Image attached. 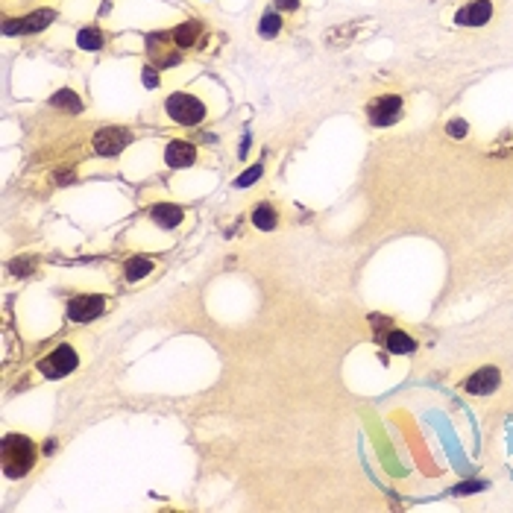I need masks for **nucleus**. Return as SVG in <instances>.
Instances as JSON below:
<instances>
[{
	"instance_id": "nucleus-1",
	"label": "nucleus",
	"mask_w": 513,
	"mask_h": 513,
	"mask_svg": "<svg viewBox=\"0 0 513 513\" xmlns=\"http://www.w3.org/2000/svg\"><path fill=\"white\" fill-rule=\"evenodd\" d=\"M35 464V446L30 437L24 434H9L3 437V469L9 478H21L27 475Z\"/></svg>"
},
{
	"instance_id": "nucleus-2",
	"label": "nucleus",
	"mask_w": 513,
	"mask_h": 513,
	"mask_svg": "<svg viewBox=\"0 0 513 513\" xmlns=\"http://www.w3.org/2000/svg\"><path fill=\"white\" fill-rule=\"evenodd\" d=\"M168 115L182 123V127H197L199 120L206 118V106L199 103V100L194 94H170L168 97Z\"/></svg>"
},
{
	"instance_id": "nucleus-3",
	"label": "nucleus",
	"mask_w": 513,
	"mask_h": 513,
	"mask_svg": "<svg viewBox=\"0 0 513 513\" xmlns=\"http://www.w3.org/2000/svg\"><path fill=\"white\" fill-rule=\"evenodd\" d=\"M73 370H77V352H73V346H68V343L56 346L47 358L39 361V372H44L47 379H62V375H68Z\"/></svg>"
},
{
	"instance_id": "nucleus-4",
	"label": "nucleus",
	"mask_w": 513,
	"mask_h": 513,
	"mask_svg": "<svg viewBox=\"0 0 513 513\" xmlns=\"http://www.w3.org/2000/svg\"><path fill=\"white\" fill-rule=\"evenodd\" d=\"M367 115H370L372 127H390V123H396L399 115H402V97H399V94L375 97L372 103L367 106Z\"/></svg>"
},
{
	"instance_id": "nucleus-5",
	"label": "nucleus",
	"mask_w": 513,
	"mask_h": 513,
	"mask_svg": "<svg viewBox=\"0 0 513 513\" xmlns=\"http://www.w3.org/2000/svg\"><path fill=\"white\" fill-rule=\"evenodd\" d=\"M106 311V299L103 296H91V294H85V296H73L71 303H68V320L73 323H89L94 317H100Z\"/></svg>"
},
{
	"instance_id": "nucleus-6",
	"label": "nucleus",
	"mask_w": 513,
	"mask_h": 513,
	"mask_svg": "<svg viewBox=\"0 0 513 513\" xmlns=\"http://www.w3.org/2000/svg\"><path fill=\"white\" fill-rule=\"evenodd\" d=\"M132 141V135L127 129H120V127H106V129H100L94 135V150L100 156H118L123 147H127Z\"/></svg>"
},
{
	"instance_id": "nucleus-7",
	"label": "nucleus",
	"mask_w": 513,
	"mask_h": 513,
	"mask_svg": "<svg viewBox=\"0 0 513 513\" xmlns=\"http://www.w3.org/2000/svg\"><path fill=\"white\" fill-rule=\"evenodd\" d=\"M50 21H53V12H50V9H39V12H33V15H27V18H9L3 33L6 35H15V33H42Z\"/></svg>"
},
{
	"instance_id": "nucleus-8",
	"label": "nucleus",
	"mask_w": 513,
	"mask_h": 513,
	"mask_svg": "<svg viewBox=\"0 0 513 513\" xmlns=\"http://www.w3.org/2000/svg\"><path fill=\"white\" fill-rule=\"evenodd\" d=\"M493 15V3L490 0H472L469 6H464L458 12V24L460 27H481V24H487Z\"/></svg>"
},
{
	"instance_id": "nucleus-9",
	"label": "nucleus",
	"mask_w": 513,
	"mask_h": 513,
	"mask_svg": "<svg viewBox=\"0 0 513 513\" xmlns=\"http://www.w3.org/2000/svg\"><path fill=\"white\" fill-rule=\"evenodd\" d=\"M464 387H467V393H475V396L493 393L496 387H498V370L496 367H484L478 372H472L469 379L464 381Z\"/></svg>"
},
{
	"instance_id": "nucleus-10",
	"label": "nucleus",
	"mask_w": 513,
	"mask_h": 513,
	"mask_svg": "<svg viewBox=\"0 0 513 513\" xmlns=\"http://www.w3.org/2000/svg\"><path fill=\"white\" fill-rule=\"evenodd\" d=\"M194 159H197V150L188 141H170L165 150V161L170 168H191Z\"/></svg>"
},
{
	"instance_id": "nucleus-11",
	"label": "nucleus",
	"mask_w": 513,
	"mask_h": 513,
	"mask_svg": "<svg viewBox=\"0 0 513 513\" xmlns=\"http://www.w3.org/2000/svg\"><path fill=\"white\" fill-rule=\"evenodd\" d=\"M150 217H153L161 229H173L182 223V208L179 206H170V203H159L150 208Z\"/></svg>"
},
{
	"instance_id": "nucleus-12",
	"label": "nucleus",
	"mask_w": 513,
	"mask_h": 513,
	"mask_svg": "<svg viewBox=\"0 0 513 513\" xmlns=\"http://www.w3.org/2000/svg\"><path fill=\"white\" fill-rule=\"evenodd\" d=\"M384 343H387V349H390V352H396V355H411V352L417 349L414 337H408L402 329H390V334L384 337Z\"/></svg>"
},
{
	"instance_id": "nucleus-13",
	"label": "nucleus",
	"mask_w": 513,
	"mask_h": 513,
	"mask_svg": "<svg viewBox=\"0 0 513 513\" xmlns=\"http://www.w3.org/2000/svg\"><path fill=\"white\" fill-rule=\"evenodd\" d=\"M199 33H203V27H199V21H185V24H179V27L173 30V42H177L179 50L194 47V42H197V35H199Z\"/></svg>"
},
{
	"instance_id": "nucleus-14",
	"label": "nucleus",
	"mask_w": 513,
	"mask_h": 513,
	"mask_svg": "<svg viewBox=\"0 0 513 513\" xmlns=\"http://www.w3.org/2000/svg\"><path fill=\"white\" fill-rule=\"evenodd\" d=\"M150 53H153V59L159 62L161 68L177 65V62H179V53H177V50H168V47H165V35H161V39H159V35H153V39H150Z\"/></svg>"
},
{
	"instance_id": "nucleus-15",
	"label": "nucleus",
	"mask_w": 513,
	"mask_h": 513,
	"mask_svg": "<svg viewBox=\"0 0 513 513\" xmlns=\"http://www.w3.org/2000/svg\"><path fill=\"white\" fill-rule=\"evenodd\" d=\"M150 270H153V261H150L147 255H132V258L127 261V267H123V273H127V282L144 279Z\"/></svg>"
},
{
	"instance_id": "nucleus-16",
	"label": "nucleus",
	"mask_w": 513,
	"mask_h": 513,
	"mask_svg": "<svg viewBox=\"0 0 513 513\" xmlns=\"http://www.w3.org/2000/svg\"><path fill=\"white\" fill-rule=\"evenodd\" d=\"M253 223H255V229H261V232L276 229V208L267 206V203L255 206V208H253Z\"/></svg>"
},
{
	"instance_id": "nucleus-17",
	"label": "nucleus",
	"mask_w": 513,
	"mask_h": 513,
	"mask_svg": "<svg viewBox=\"0 0 513 513\" xmlns=\"http://www.w3.org/2000/svg\"><path fill=\"white\" fill-rule=\"evenodd\" d=\"M50 103H53L56 109H68V111H73V115H77V111H82V103H80V97L73 94L71 89H62V91H56V94H53V100H50Z\"/></svg>"
},
{
	"instance_id": "nucleus-18",
	"label": "nucleus",
	"mask_w": 513,
	"mask_h": 513,
	"mask_svg": "<svg viewBox=\"0 0 513 513\" xmlns=\"http://www.w3.org/2000/svg\"><path fill=\"white\" fill-rule=\"evenodd\" d=\"M77 44L82 50H100L103 47V33H100L97 27H85L80 35H77Z\"/></svg>"
},
{
	"instance_id": "nucleus-19",
	"label": "nucleus",
	"mask_w": 513,
	"mask_h": 513,
	"mask_svg": "<svg viewBox=\"0 0 513 513\" xmlns=\"http://www.w3.org/2000/svg\"><path fill=\"white\" fill-rule=\"evenodd\" d=\"M261 35H267V39H270V35H276L279 30H282V18L276 15V12H267V15L264 18H261Z\"/></svg>"
},
{
	"instance_id": "nucleus-20",
	"label": "nucleus",
	"mask_w": 513,
	"mask_h": 513,
	"mask_svg": "<svg viewBox=\"0 0 513 513\" xmlns=\"http://www.w3.org/2000/svg\"><path fill=\"white\" fill-rule=\"evenodd\" d=\"M258 177H261V165H253L246 173H241V177L235 179V188H246V185H253Z\"/></svg>"
},
{
	"instance_id": "nucleus-21",
	"label": "nucleus",
	"mask_w": 513,
	"mask_h": 513,
	"mask_svg": "<svg viewBox=\"0 0 513 513\" xmlns=\"http://www.w3.org/2000/svg\"><path fill=\"white\" fill-rule=\"evenodd\" d=\"M33 267H35L33 258H18V261H12V273H15V276H30Z\"/></svg>"
},
{
	"instance_id": "nucleus-22",
	"label": "nucleus",
	"mask_w": 513,
	"mask_h": 513,
	"mask_svg": "<svg viewBox=\"0 0 513 513\" xmlns=\"http://www.w3.org/2000/svg\"><path fill=\"white\" fill-rule=\"evenodd\" d=\"M467 132H469V127H467L464 120H452V123H449V135H452V138H464Z\"/></svg>"
},
{
	"instance_id": "nucleus-23",
	"label": "nucleus",
	"mask_w": 513,
	"mask_h": 513,
	"mask_svg": "<svg viewBox=\"0 0 513 513\" xmlns=\"http://www.w3.org/2000/svg\"><path fill=\"white\" fill-rule=\"evenodd\" d=\"M144 82H147V85H156V82H159L156 68H147V71H144Z\"/></svg>"
},
{
	"instance_id": "nucleus-24",
	"label": "nucleus",
	"mask_w": 513,
	"mask_h": 513,
	"mask_svg": "<svg viewBox=\"0 0 513 513\" xmlns=\"http://www.w3.org/2000/svg\"><path fill=\"white\" fill-rule=\"evenodd\" d=\"M276 6H279V9H296L299 0H276Z\"/></svg>"
}]
</instances>
